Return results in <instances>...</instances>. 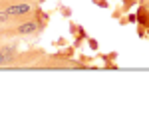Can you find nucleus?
<instances>
[{
	"instance_id": "nucleus-1",
	"label": "nucleus",
	"mask_w": 149,
	"mask_h": 139,
	"mask_svg": "<svg viewBox=\"0 0 149 139\" xmlns=\"http://www.w3.org/2000/svg\"><path fill=\"white\" fill-rule=\"evenodd\" d=\"M6 12H8L10 16H20V14H28V12H30V6H28V4H14L10 8H6Z\"/></svg>"
},
{
	"instance_id": "nucleus-3",
	"label": "nucleus",
	"mask_w": 149,
	"mask_h": 139,
	"mask_svg": "<svg viewBox=\"0 0 149 139\" xmlns=\"http://www.w3.org/2000/svg\"><path fill=\"white\" fill-rule=\"evenodd\" d=\"M8 16H10V14H8L6 10H4V12H0V22H6V18H8Z\"/></svg>"
},
{
	"instance_id": "nucleus-4",
	"label": "nucleus",
	"mask_w": 149,
	"mask_h": 139,
	"mask_svg": "<svg viewBox=\"0 0 149 139\" xmlns=\"http://www.w3.org/2000/svg\"><path fill=\"white\" fill-rule=\"evenodd\" d=\"M8 62V56H4V52H0V66Z\"/></svg>"
},
{
	"instance_id": "nucleus-2",
	"label": "nucleus",
	"mask_w": 149,
	"mask_h": 139,
	"mask_svg": "<svg viewBox=\"0 0 149 139\" xmlns=\"http://www.w3.org/2000/svg\"><path fill=\"white\" fill-rule=\"evenodd\" d=\"M18 32H20V34H32V32H36V24L34 22L20 24V26H18Z\"/></svg>"
}]
</instances>
